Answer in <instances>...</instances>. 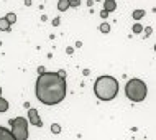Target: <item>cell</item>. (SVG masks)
Here are the masks:
<instances>
[{"mask_svg":"<svg viewBox=\"0 0 156 140\" xmlns=\"http://www.w3.org/2000/svg\"><path fill=\"white\" fill-rule=\"evenodd\" d=\"M5 18H7V22L10 23V25L16 22V15H15V13H8V15L5 17Z\"/></svg>","mask_w":156,"mask_h":140,"instance_id":"cell-12","label":"cell"},{"mask_svg":"<svg viewBox=\"0 0 156 140\" xmlns=\"http://www.w3.org/2000/svg\"><path fill=\"white\" fill-rule=\"evenodd\" d=\"M0 140H15V138H13V135H12V132L8 129L0 127Z\"/></svg>","mask_w":156,"mask_h":140,"instance_id":"cell-6","label":"cell"},{"mask_svg":"<svg viewBox=\"0 0 156 140\" xmlns=\"http://www.w3.org/2000/svg\"><path fill=\"white\" fill-rule=\"evenodd\" d=\"M115 8H117L115 0H105V2H104V10L105 12H108V13H110V12H113Z\"/></svg>","mask_w":156,"mask_h":140,"instance_id":"cell-7","label":"cell"},{"mask_svg":"<svg viewBox=\"0 0 156 140\" xmlns=\"http://www.w3.org/2000/svg\"><path fill=\"white\" fill-rule=\"evenodd\" d=\"M0 96H2V86H0Z\"/></svg>","mask_w":156,"mask_h":140,"instance_id":"cell-18","label":"cell"},{"mask_svg":"<svg viewBox=\"0 0 156 140\" xmlns=\"http://www.w3.org/2000/svg\"><path fill=\"white\" fill-rule=\"evenodd\" d=\"M99 30H100L102 33H108V31H110V27H108V23H102V25L99 27Z\"/></svg>","mask_w":156,"mask_h":140,"instance_id":"cell-13","label":"cell"},{"mask_svg":"<svg viewBox=\"0 0 156 140\" xmlns=\"http://www.w3.org/2000/svg\"><path fill=\"white\" fill-rule=\"evenodd\" d=\"M69 7H71L69 5V0H59V2H58V10H59V12H66Z\"/></svg>","mask_w":156,"mask_h":140,"instance_id":"cell-8","label":"cell"},{"mask_svg":"<svg viewBox=\"0 0 156 140\" xmlns=\"http://www.w3.org/2000/svg\"><path fill=\"white\" fill-rule=\"evenodd\" d=\"M145 17V10H135L133 12V18L135 20H140V18H143Z\"/></svg>","mask_w":156,"mask_h":140,"instance_id":"cell-11","label":"cell"},{"mask_svg":"<svg viewBox=\"0 0 156 140\" xmlns=\"http://www.w3.org/2000/svg\"><path fill=\"white\" fill-rule=\"evenodd\" d=\"M7 111H8V101L0 96V112H7Z\"/></svg>","mask_w":156,"mask_h":140,"instance_id":"cell-10","label":"cell"},{"mask_svg":"<svg viewBox=\"0 0 156 140\" xmlns=\"http://www.w3.org/2000/svg\"><path fill=\"white\" fill-rule=\"evenodd\" d=\"M12 135L15 140H28V120L25 117H16L10 120Z\"/></svg>","mask_w":156,"mask_h":140,"instance_id":"cell-4","label":"cell"},{"mask_svg":"<svg viewBox=\"0 0 156 140\" xmlns=\"http://www.w3.org/2000/svg\"><path fill=\"white\" fill-rule=\"evenodd\" d=\"M100 17H102V18H107V17H108V12L102 10V12H100Z\"/></svg>","mask_w":156,"mask_h":140,"instance_id":"cell-17","label":"cell"},{"mask_svg":"<svg viewBox=\"0 0 156 140\" xmlns=\"http://www.w3.org/2000/svg\"><path fill=\"white\" fill-rule=\"evenodd\" d=\"M10 30V23L7 22V18L3 17V18H0V31H8Z\"/></svg>","mask_w":156,"mask_h":140,"instance_id":"cell-9","label":"cell"},{"mask_svg":"<svg viewBox=\"0 0 156 140\" xmlns=\"http://www.w3.org/2000/svg\"><path fill=\"white\" fill-rule=\"evenodd\" d=\"M125 94L128 97L130 101H133V102H141V101L146 99V94H148V87H146L145 81H141V79H130L128 83H126L125 86Z\"/></svg>","mask_w":156,"mask_h":140,"instance_id":"cell-3","label":"cell"},{"mask_svg":"<svg viewBox=\"0 0 156 140\" xmlns=\"http://www.w3.org/2000/svg\"><path fill=\"white\" fill-rule=\"evenodd\" d=\"M67 84L64 73H41L36 79V97L41 104L56 105L64 101Z\"/></svg>","mask_w":156,"mask_h":140,"instance_id":"cell-1","label":"cell"},{"mask_svg":"<svg viewBox=\"0 0 156 140\" xmlns=\"http://www.w3.org/2000/svg\"><path fill=\"white\" fill-rule=\"evenodd\" d=\"M51 132H53V134H59V132H61V127L58 125V124H53V125H51Z\"/></svg>","mask_w":156,"mask_h":140,"instance_id":"cell-15","label":"cell"},{"mask_svg":"<svg viewBox=\"0 0 156 140\" xmlns=\"http://www.w3.org/2000/svg\"><path fill=\"white\" fill-rule=\"evenodd\" d=\"M69 5L71 7H79L81 5V0H69Z\"/></svg>","mask_w":156,"mask_h":140,"instance_id":"cell-16","label":"cell"},{"mask_svg":"<svg viewBox=\"0 0 156 140\" xmlns=\"http://www.w3.org/2000/svg\"><path fill=\"white\" fill-rule=\"evenodd\" d=\"M28 122H30L31 125H36V127H41L43 125V122H41V119H40V114H38L36 109H30L28 111Z\"/></svg>","mask_w":156,"mask_h":140,"instance_id":"cell-5","label":"cell"},{"mask_svg":"<svg viewBox=\"0 0 156 140\" xmlns=\"http://www.w3.org/2000/svg\"><path fill=\"white\" fill-rule=\"evenodd\" d=\"M141 31H143V27L140 23H135L133 25V33H141Z\"/></svg>","mask_w":156,"mask_h":140,"instance_id":"cell-14","label":"cell"},{"mask_svg":"<svg viewBox=\"0 0 156 140\" xmlns=\"http://www.w3.org/2000/svg\"><path fill=\"white\" fill-rule=\"evenodd\" d=\"M94 92L100 101H112L119 94V81L113 76H100L94 84Z\"/></svg>","mask_w":156,"mask_h":140,"instance_id":"cell-2","label":"cell"}]
</instances>
